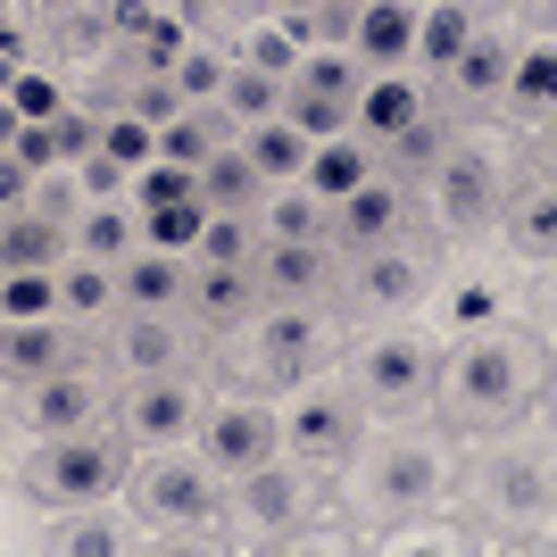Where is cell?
Instances as JSON below:
<instances>
[{
	"mask_svg": "<svg viewBox=\"0 0 557 557\" xmlns=\"http://www.w3.org/2000/svg\"><path fill=\"white\" fill-rule=\"evenodd\" d=\"M25 516H34V499L17 491V474H9V458H0V549H17Z\"/></svg>",
	"mask_w": 557,
	"mask_h": 557,
	"instance_id": "bcb514c9",
	"label": "cell"
},
{
	"mask_svg": "<svg viewBox=\"0 0 557 557\" xmlns=\"http://www.w3.org/2000/svg\"><path fill=\"white\" fill-rule=\"evenodd\" d=\"M75 349H84V333H75L59 308H42V317H0V383L17 392V383H34V374L67 367Z\"/></svg>",
	"mask_w": 557,
	"mask_h": 557,
	"instance_id": "603a6c76",
	"label": "cell"
},
{
	"mask_svg": "<svg viewBox=\"0 0 557 557\" xmlns=\"http://www.w3.org/2000/svg\"><path fill=\"white\" fill-rule=\"evenodd\" d=\"M333 499V483L317 474V466L300 458H267L250 466V474H233L225 483V549H267V557H292V541H300V524Z\"/></svg>",
	"mask_w": 557,
	"mask_h": 557,
	"instance_id": "30bf717a",
	"label": "cell"
},
{
	"mask_svg": "<svg viewBox=\"0 0 557 557\" xmlns=\"http://www.w3.org/2000/svg\"><path fill=\"white\" fill-rule=\"evenodd\" d=\"M125 508L141 524V549H225V474L191 442L141 449L125 474Z\"/></svg>",
	"mask_w": 557,
	"mask_h": 557,
	"instance_id": "52a82bcc",
	"label": "cell"
},
{
	"mask_svg": "<svg viewBox=\"0 0 557 557\" xmlns=\"http://www.w3.org/2000/svg\"><path fill=\"white\" fill-rule=\"evenodd\" d=\"M0 458H9V383H0Z\"/></svg>",
	"mask_w": 557,
	"mask_h": 557,
	"instance_id": "681fc988",
	"label": "cell"
},
{
	"mask_svg": "<svg viewBox=\"0 0 557 557\" xmlns=\"http://www.w3.org/2000/svg\"><path fill=\"white\" fill-rule=\"evenodd\" d=\"M100 358L109 374H184V367H209V333L191 325L184 308H116V325L100 333Z\"/></svg>",
	"mask_w": 557,
	"mask_h": 557,
	"instance_id": "2e32d148",
	"label": "cell"
},
{
	"mask_svg": "<svg viewBox=\"0 0 557 557\" xmlns=\"http://www.w3.org/2000/svg\"><path fill=\"white\" fill-rule=\"evenodd\" d=\"M516 159H524V134L516 125H483L466 116L449 150L417 175V216L433 242H499V209H508V184H516Z\"/></svg>",
	"mask_w": 557,
	"mask_h": 557,
	"instance_id": "277c9868",
	"label": "cell"
},
{
	"mask_svg": "<svg viewBox=\"0 0 557 557\" xmlns=\"http://www.w3.org/2000/svg\"><path fill=\"white\" fill-rule=\"evenodd\" d=\"M9 150H17V159L34 166V175H50V166H75V159H67V141H59V125H50V116H42V125H17V141H9Z\"/></svg>",
	"mask_w": 557,
	"mask_h": 557,
	"instance_id": "ee69618b",
	"label": "cell"
},
{
	"mask_svg": "<svg viewBox=\"0 0 557 557\" xmlns=\"http://www.w3.org/2000/svg\"><path fill=\"white\" fill-rule=\"evenodd\" d=\"M433 267H442V242L424 225L399 233V242H374V250H349L342 275H333V317L342 325H399L424 308Z\"/></svg>",
	"mask_w": 557,
	"mask_h": 557,
	"instance_id": "8fae6325",
	"label": "cell"
},
{
	"mask_svg": "<svg viewBox=\"0 0 557 557\" xmlns=\"http://www.w3.org/2000/svg\"><path fill=\"white\" fill-rule=\"evenodd\" d=\"M433 367H442V342L417 317H399V325H349L333 374L349 383L367 424H408V417H433Z\"/></svg>",
	"mask_w": 557,
	"mask_h": 557,
	"instance_id": "ba28073f",
	"label": "cell"
},
{
	"mask_svg": "<svg viewBox=\"0 0 557 557\" xmlns=\"http://www.w3.org/2000/svg\"><path fill=\"white\" fill-rule=\"evenodd\" d=\"M508 59H516V25H499V17L474 9L466 42L449 50L424 84H433V100H442L449 116H491V109H499V84H508Z\"/></svg>",
	"mask_w": 557,
	"mask_h": 557,
	"instance_id": "ac0fdd59",
	"label": "cell"
},
{
	"mask_svg": "<svg viewBox=\"0 0 557 557\" xmlns=\"http://www.w3.org/2000/svg\"><path fill=\"white\" fill-rule=\"evenodd\" d=\"M191 292V258L159 250V242H134L116 258V308H184Z\"/></svg>",
	"mask_w": 557,
	"mask_h": 557,
	"instance_id": "d4e9b609",
	"label": "cell"
},
{
	"mask_svg": "<svg viewBox=\"0 0 557 557\" xmlns=\"http://www.w3.org/2000/svg\"><path fill=\"white\" fill-rule=\"evenodd\" d=\"M549 75H557V42H549V0H533V25L516 34V59H508V84H499V125H516L524 141H549Z\"/></svg>",
	"mask_w": 557,
	"mask_h": 557,
	"instance_id": "44dd1931",
	"label": "cell"
},
{
	"mask_svg": "<svg viewBox=\"0 0 557 557\" xmlns=\"http://www.w3.org/2000/svg\"><path fill=\"white\" fill-rule=\"evenodd\" d=\"M9 141H17V109H9V100H0V150H9Z\"/></svg>",
	"mask_w": 557,
	"mask_h": 557,
	"instance_id": "c3c4849f",
	"label": "cell"
},
{
	"mask_svg": "<svg viewBox=\"0 0 557 557\" xmlns=\"http://www.w3.org/2000/svg\"><path fill=\"white\" fill-rule=\"evenodd\" d=\"M225 67H233V50H184V59H166V84L184 92V109H209L216 100V84H225Z\"/></svg>",
	"mask_w": 557,
	"mask_h": 557,
	"instance_id": "f35d334b",
	"label": "cell"
},
{
	"mask_svg": "<svg viewBox=\"0 0 557 557\" xmlns=\"http://www.w3.org/2000/svg\"><path fill=\"white\" fill-rule=\"evenodd\" d=\"M200 408H209V367H184V374H125L109 399V424L141 449H175L200 433Z\"/></svg>",
	"mask_w": 557,
	"mask_h": 557,
	"instance_id": "5bb4252c",
	"label": "cell"
},
{
	"mask_svg": "<svg viewBox=\"0 0 557 557\" xmlns=\"http://www.w3.org/2000/svg\"><path fill=\"white\" fill-rule=\"evenodd\" d=\"M209 109L225 116V134H242V125H267V116L283 109V75H267V67H242V59H233Z\"/></svg>",
	"mask_w": 557,
	"mask_h": 557,
	"instance_id": "836d02e7",
	"label": "cell"
},
{
	"mask_svg": "<svg viewBox=\"0 0 557 557\" xmlns=\"http://www.w3.org/2000/svg\"><path fill=\"white\" fill-rule=\"evenodd\" d=\"M134 242H141V209L125 200V191H109V200H84V209L67 216V258H100V267H116Z\"/></svg>",
	"mask_w": 557,
	"mask_h": 557,
	"instance_id": "f546056e",
	"label": "cell"
},
{
	"mask_svg": "<svg viewBox=\"0 0 557 557\" xmlns=\"http://www.w3.org/2000/svg\"><path fill=\"white\" fill-rule=\"evenodd\" d=\"M417 50V0H358V25H349V59L358 67H408Z\"/></svg>",
	"mask_w": 557,
	"mask_h": 557,
	"instance_id": "4316f807",
	"label": "cell"
},
{
	"mask_svg": "<svg viewBox=\"0 0 557 557\" xmlns=\"http://www.w3.org/2000/svg\"><path fill=\"white\" fill-rule=\"evenodd\" d=\"M417 9H424V0H417Z\"/></svg>",
	"mask_w": 557,
	"mask_h": 557,
	"instance_id": "816d5d0a",
	"label": "cell"
},
{
	"mask_svg": "<svg viewBox=\"0 0 557 557\" xmlns=\"http://www.w3.org/2000/svg\"><path fill=\"white\" fill-rule=\"evenodd\" d=\"M242 150H250V166L267 175V184H292V175L308 166V134H300L283 109L267 116V125H242Z\"/></svg>",
	"mask_w": 557,
	"mask_h": 557,
	"instance_id": "8d00e7d4",
	"label": "cell"
},
{
	"mask_svg": "<svg viewBox=\"0 0 557 557\" xmlns=\"http://www.w3.org/2000/svg\"><path fill=\"white\" fill-rule=\"evenodd\" d=\"M533 159H516L508 209H499V250L524 267L533 283L557 275V184H549V141H524Z\"/></svg>",
	"mask_w": 557,
	"mask_h": 557,
	"instance_id": "e0dca14e",
	"label": "cell"
},
{
	"mask_svg": "<svg viewBox=\"0 0 557 557\" xmlns=\"http://www.w3.org/2000/svg\"><path fill=\"white\" fill-rule=\"evenodd\" d=\"M216 134H225V116H216V109H175V116L159 125V150H166L175 166H200Z\"/></svg>",
	"mask_w": 557,
	"mask_h": 557,
	"instance_id": "ab89813d",
	"label": "cell"
},
{
	"mask_svg": "<svg viewBox=\"0 0 557 557\" xmlns=\"http://www.w3.org/2000/svg\"><path fill=\"white\" fill-rule=\"evenodd\" d=\"M474 9H483V0H474Z\"/></svg>",
	"mask_w": 557,
	"mask_h": 557,
	"instance_id": "f907efd6",
	"label": "cell"
},
{
	"mask_svg": "<svg viewBox=\"0 0 557 557\" xmlns=\"http://www.w3.org/2000/svg\"><path fill=\"white\" fill-rule=\"evenodd\" d=\"M184 109V92H175V84H166V67L150 75V84H141L134 100H125V116H141V125H166V116Z\"/></svg>",
	"mask_w": 557,
	"mask_h": 557,
	"instance_id": "f6af8a7d",
	"label": "cell"
},
{
	"mask_svg": "<svg viewBox=\"0 0 557 557\" xmlns=\"http://www.w3.org/2000/svg\"><path fill=\"white\" fill-rule=\"evenodd\" d=\"M9 557H141V524L125 499H109V508H34Z\"/></svg>",
	"mask_w": 557,
	"mask_h": 557,
	"instance_id": "d6986e66",
	"label": "cell"
},
{
	"mask_svg": "<svg viewBox=\"0 0 557 557\" xmlns=\"http://www.w3.org/2000/svg\"><path fill=\"white\" fill-rule=\"evenodd\" d=\"M184 258H200V267H250V258H258L250 209H200V233H191Z\"/></svg>",
	"mask_w": 557,
	"mask_h": 557,
	"instance_id": "d590c367",
	"label": "cell"
},
{
	"mask_svg": "<svg viewBox=\"0 0 557 557\" xmlns=\"http://www.w3.org/2000/svg\"><path fill=\"white\" fill-rule=\"evenodd\" d=\"M358 175H374V150L367 134H325V141H308V166H300V184L308 191H325V200H342Z\"/></svg>",
	"mask_w": 557,
	"mask_h": 557,
	"instance_id": "e575fe53",
	"label": "cell"
},
{
	"mask_svg": "<svg viewBox=\"0 0 557 557\" xmlns=\"http://www.w3.org/2000/svg\"><path fill=\"white\" fill-rule=\"evenodd\" d=\"M25 200H34V166L17 150H0V209H25Z\"/></svg>",
	"mask_w": 557,
	"mask_h": 557,
	"instance_id": "7dc6e473",
	"label": "cell"
},
{
	"mask_svg": "<svg viewBox=\"0 0 557 557\" xmlns=\"http://www.w3.org/2000/svg\"><path fill=\"white\" fill-rule=\"evenodd\" d=\"M67 258V225L42 216L34 200L25 209H0V275H50Z\"/></svg>",
	"mask_w": 557,
	"mask_h": 557,
	"instance_id": "4dcf8cb0",
	"label": "cell"
},
{
	"mask_svg": "<svg viewBox=\"0 0 557 557\" xmlns=\"http://www.w3.org/2000/svg\"><path fill=\"white\" fill-rule=\"evenodd\" d=\"M524 317H549V283H533L499 242H449L442 267H433V292L417 308V325L433 342H458V333H483V325H524Z\"/></svg>",
	"mask_w": 557,
	"mask_h": 557,
	"instance_id": "8992f818",
	"label": "cell"
},
{
	"mask_svg": "<svg viewBox=\"0 0 557 557\" xmlns=\"http://www.w3.org/2000/svg\"><path fill=\"white\" fill-rule=\"evenodd\" d=\"M458 125H466V116H449L442 100H433V109H424V116H408V125H399L392 141H374V166H383V175H399V184H417L424 166H433V159L449 150V134H458Z\"/></svg>",
	"mask_w": 557,
	"mask_h": 557,
	"instance_id": "d6a6232c",
	"label": "cell"
},
{
	"mask_svg": "<svg viewBox=\"0 0 557 557\" xmlns=\"http://www.w3.org/2000/svg\"><path fill=\"white\" fill-rule=\"evenodd\" d=\"M424 216H417V184H399V175H383V166H374V175H358V184L342 191V200H333V250H374V242H399V233H417Z\"/></svg>",
	"mask_w": 557,
	"mask_h": 557,
	"instance_id": "ffe728a7",
	"label": "cell"
},
{
	"mask_svg": "<svg viewBox=\"0 0 557 557\" xmlns=\"http://www.w3.org/2000/svg\"><path fill=\"white\" fill-rule=\"evenodd\" d=\"M458 466L466 442L442 417H408V424H367L358 449L333 466V499L358 524V541L383 533V524H408V516H433L458 499Z\"/></svg>",
	"mask_w": 557,
	"mask_h": 557,
	"instance_id": "6da1fadb",
	"label": "cell"
},
{
	"mask_svg": "<svg viewBox=\"0 0 557 557\" xmlns=\"http://www.w3.org/2000/svg\"><path fill=\"white\" fill-rule=\"evenodd\" d=\"M433 109V84H424L417 67H374L367 84H358V100H349V134H367V150L374 141H392L408 116H424Z\"/></svg>",
	"mask_w": 557,
	"mask_h": 557,
	"instance_id": "cb8c5ba5",
	"label": "cell"
},
{
	"mask_svg": "<svg viewBox=\"0 0 557 557\" xmlns=\"http://www.w3.org/2000/svg\"><path fill=\"white\" fill-rule=\"evenodd\" d=\"M116 374L100 349H75L67 367L34 374L9 392V442H50V433H84V424H109Z\"/></svg>",
	"mask_w": 557,
	"mask_h": 557,
	"instance_id": "7c38bea8",
	"label": "cell"
},
{
	"mask_svg": "<svg viewBox=\"0 0 557 557\" xmlns=\"http://www.w3.org/2000/svg\"><path fill=\"white\" fill-rule=\"evenodd\" d=\"M125 200H134V209H166V200H191V166H150V175H134V184H125Z\"/></svg>",
	"mask_w": 557,
	"mask_h": 557,
	"instance_id": "60d3db41",
	"label": "cell"
},
{
	"mask_svg": "<svg viewBox=\"0 0 557 557\" xmlns=\"http://www.w3.org/2000/svg\"><path fill=\"white\" fill-rule=\"evenodd\" d=\"M458 508L483 524L491 549H533V557L549 549L557 541V433H549V408L466 442Z\"/></svg>",
	"mask_w": 557,
	"mask_h": 557,
	"instance_id": "3957f363",
	"label": "cell"
},
{
	"mask_svg": "<svg viewBox=\"0 0 557 557\" xmlns=\"http://www.w3.org/2000/svg\"><path fill=\"white\" fill-rule=\"evenodd\" d=\"M50 292H59V317H67L84 342H100V333L116 325V267H100V258H59Z\"/></svg>",
	"mask_w": 557,
	"mask_h": 557,
	"instance_id": "484cf974",
	"label": "cell"
},
{
	"mask_svg": "<svg viewBox=\"0 0 557 557\" xmlns=\"http://www.w3.org/2000/svg\"><path fill=\"white\" fill-rule=\"evenodd\" d=\"M250 225H258V242H325V233H333V200H325V191H308L300 175H292V184H267V191H258Z\"/></svg>",
	"mask_w": 557,
	"mask_h": 557,
	"instance_id": "f1b7e54d",
	"label": "cell"
},
{
	"mask_svg": "<svg viewBox=\"0 0 557 557\" xmlns=\"http://www.w3.org/2000/svg\"><path fill=\"white\" fill-rule=\"evenodd\" d=\"M333 275H342L333 242H258L250 258L258 308H333Z\"/></svg>",
	"mask_w": 557,
	"mask_h": 557,
	"instance_id": "7402d4cb",
	"label": "cell"
},
{
	"mask_svg": "<svg viewBox=\"0 0 557 557\" xmlns=\"http://www.w3.org/2000/svg\"><path fill=\"white\" fill-rule=\"evenodd\" d=\"M9 474H17V491L34 508H109V499H125L134 442L116 424L50 433V442H9Z\"/></svg>",
	"mask_w": 557,
	"mask_h": 557,
	"instance_id": "9c48e42d",
	"label": "cell"
},
{
	"mask_svg": "<svg viewBox=\"0 0 557 557\" xmlns=\"http://www.w3.org/2000/svg\"><path fill=\"white\" fill-rule=\"evenodd\" d=\"M50 275H59V267H50ZM50 275H0V317H42V308H59Z\"/></svg>",
	"mask_w": 557,
	"mask_h": 557,
	"instance_id": "7bdbcfd3",
	"label": "cell"
},
{
	"mask_svg": "<svg viewBox=\"0 0 557 557\" xmlns=\"http://www.w3.org/2000/svg\"><path fill=\"white\" fill-rule=\"evenodd\" d=\"M557 367H549V317H524V325H483L442 342V367H433V417L474 442V433H499V424L557 408L549 399Z\"/></svg>",
	"mask_w": 557,
	"mask_h": 557,
	"instance_id": "7a4b0ae2",
	"label": "cell"
},
{
	"mask_svg": "<svg viewBox=\"0 0 557 557\" xmlns=\"http://www.w3.org/2000/svg\"><path fill=\"white\" fill-rule=\"evenodd\" d=\"M233 59H242V67H267V75H283V84H292V67H300V42L283 34V17H250L242 34H233Z\"/></svg>",
	"mask_w": 557,
	"mask_h": 557,
	"instance_id": "74e56055",
	"label": "cell"
},
{
	"mask_svg": "<svg viewBox=\"0 0 557 557\" xmlns=\"http://www.w3.org/2000/svg\"><path fill=\"white\" fill-rule=\"evenodd\" d=\"M358 433H367V417H358V399H349L342 374H308V383L275 392V442H283V458L317 466L325 483H333V466L358 449Z\"/></svg>",
	"mask_w": 557,
	"mask_h": 557,
	"instance_id": "4fadbf2b",
	"label": "cell"
},
{
	"mask_svg": "<svg viewBox=\"0 0 557 557\" xmlns=\"http://www.w3.org/2000/svg\"><path fill=\"white\" fill-rule=\"evenodd\" d=\"M191 191H200V209H258V191H267V175L250 166L242 134H216V141H209V159L191 166Z\"/></svg>",
	"mask_w": 557,
	"mask_h": 557,
	"instance_id": "1f68e13d",
	"label": "cell"
},
{
	"mask_svg": "<svg viewBox=\"0 0 557 557\" xmlns=\"http://www.w3.org/2000/svg\"><path fill=\"white\" fill-rule=\"evenodd\" d=\"M342 317L333 308H250L233 333L209 342V374L216 383H250V392H292L308 374L342 367Z\"/></svg>",
	"mask_w": 557,
	"mask_h": 557,
	"instance_id": "5b68a950",
	"label": "cell"
},
{
	"mask_svg": "<svg viewBox=\"0 0 557 557\" xmlns=\"http://www.w3.org/2000/svg\"><path fill=\"white\" fill-rule=\"evenodd\" d=\"M191 449L216 466V474H250V466H267L275 458V399L267 392H250V383H216L209 374V408H200V433H191Z\"/></svg>",
	"mask_w": 557,
	"mask_h": 557,
	"instance_id": "9a60e30c",
	"label": "cell"
},
{
	"mask_svg": "<svg viewBox=\"0 0 557 557\" xmlns=\"http://www.w3.org/2000/svg\"><path fill=\"white\" fill-rule=\"evenodd\" d=\"M258 308V283H250V267H200V258H191V292H184V317L200 333H233L242 325V317H250Z\"/></svg>",
	"mask_w": 557,
	"mask_h": 557,
	"instance_id": "83f0119b",
	"label": "cell"
},
{
	"mask_svg": "<svg viewBox=\"0 0 557 557\" xmlns=\"http://www.w3.org/2000/svg\"><path fill=\"white\" fill-rule=\"evenodd\" d=\"M100 150H109L116 166H141L150 150H159V134H150L141 116H109V125H100Z\"/></svg>",
	"mask_w": 557,
	"mask_h": 557,
	"instance_id": "b9f144b4",
	"label": "cell"
}]
</instances>
